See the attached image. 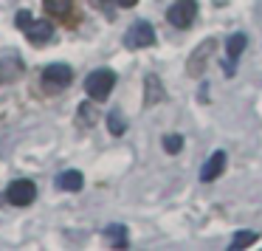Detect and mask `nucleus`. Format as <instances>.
Instances as JSON below:
<instances>
[{
	"label": "nucleus",
	"instance_id": "f257e3e1",
	"mask_svg": "<svg viewBox=\"0 0 262 251\" xmlns=\"http://www.w3.org/2000/svg\"><path fill=\"white\" fill-rule=\"evenodd\" d=\"M14 23H17V29L26 31V37H29V43L34 48L48 46L51 37H54V26L46 23V20H34V17H31V12H26V9H23V12H17Z\"/></svg>",
	"mask_w": 262,
	"mask_h": 251
},
{
	"label": "nucleus",
	"instance_id": "f03ea898",
	"mask_svg": "<svg viewBox=\"0 0 262 251\" xmlns=\"http://www.w3.org/2000/svg\"><path fill=\"white\" fill-rule=\"evenodd\" d=\"M71 82H74V71H71V65H62V62L48 65L40 74V88L46 93H62Z\"/></svg>",
	"mask_w": 262,
	"mask_h": 251
},
{
	"label": "nucleus",
	"instance_id": "7ed1b4c3",
	"mask_svg": "<svg viewBox=\"0 0 262 251\" xmlns=\"http://www.w3.org/2000/svg\"><path fill=\"white\" fill-rule=\"evenodd\" d=\"M113 85H116V74L110 68H96L88 74L85 79V93L93 99V102H104V99L113 93Z\"/></svg>",
	"mask_w": 262,
	"mask_h": 251
},
{
	"label": "nucleus",
	"instance_id": "20e7f679",
	"mask_svg": "<svg viewBox=\"0 0 262 251\" xmlns=\"http://www.w3.org/2000/svg\"><path fill=\"white\" fill-rule=\"evenodd\" d=\"M214 51H217V40H214V37H209V40L200 43V46L192 51L189 62H186L189 76H203V71L209 68V59H214Z\"/></svg>",
	"mask_w": 262,
	"mask_h": 251
},
{
	"label": "nucleus",
	"instance_id": "39448f33",
	"mask_svg": "<svg viewBox=\"0 0 262 251\" xmlns=\"http://www.w3.org/2000/svg\"><path fill=\"white\" fill-rule=\"evenodd\" d=\"M198 17V0H175L166 12V20L175 29H189Z\"/></svg>",
	"mask_w": 262,
	"mask_h": 251
},
{
	"label": "nucleus",
	"instance_id": "423d86ee",
	"mask_svg": "<svg viewBox=\"0 0 262 251\" xmlns=\"http://www.w3.org/2000/svg\"><path fill=\"white\" fill-rule=\"evenodd\" d=\"M155 43V29L147 23V20H136V23L127 29L124 34V46L130 51H138V48H149Z\"/></svg>",
	"mask_w": 262,
	"mask_h": 251
},
{
	"label": "nucleus",
	"instance_id": "0eeeda50",
	"mask_svg": "<svg viewBox=\"0 0 262 251\" xmlns=\"http://www.w3.org/2000/svg\"><path fill=\"white\" fill-rule=\"evenodd\" d=\"M34 198H37V186L29 178H17V181H12L6 189V200L12 206H31Z\"/></svg>",
	"mask_w": 262,
	"mask_h": 251
},
{
	"label": "nucleus",
	"instance_id": "6e6552de",
	"mask_svg": "<svg viewBox=\"0 0 262 251\" xmlns=\"http://www.w3.org/2000/svg\"><path fill=\"white\" fill-rule=\"evenodd\" d=\"M26 71L23 59H17V54H3L0 57V82H14Z\"/></svg>",
	"mask_w": 262,
	"mask_h": 251
},
{
	"label": "nucleus",
	"instance_id": "1a4fd4ad",
	"mask_svg": "<svg viewBox=\"0 0 262 251\" xmlns=\"http://www.w3.org/2000/svg\"><path fill=\"white\" fill-rule=\"evenodd\" d=\"M164 96H166V91H164V85H161V79L155 74H149L147 79H144V104H147V108H155L158 102H164Z\"/></svg>",
	"mask_w": 262,
	"mask_h": 251
},
{
	"label": "nucleus",
	"instance_id": "9d476101",
	"mask_svg": "<svg viewBox=\"0 0 262 251\" xmlns=\"http://www.w3.org/2000/svg\"><path fill=\"white\" fill-rule=\"evenodd\" d=\"M223 170H226V153H223V150H217V153L203 164V170H200V181H206V183L214 181V178L223 175Z\"/></svg>",
	"mask_w": 262,
	"mask_h": 251
},
{
	"label": "nucleus",
	"instance_id": "9b49d317",
	"mask_svg": "<svg viewBox=\"0 0 262 251\" xmlns=\"http://www.w3.org/2000/svg\"><path fill=\"white\" fill-rule=\"evenodd\" d=\"M57 186L62 189V192H79L82 186H85V178H82V172L76 170H65L57 175Z\"/></svg>",
	"mask_w": 262,
	"mask_h": 251
},
{
	"label": "nucleus",
	"instance_id": "f8f14e48",
	"mask_svg": "<svg viewBox=\"0 0 262 251\" xmlns=\"http://www.w3.org/2000/svg\"><path fill=\"white\" fill-rule=\"evenodd\" d=\"M42 9L59 20H68V14L74 12V0H42Z\"/></svg>",
	"mask_w": 262,
	"mask_h": 251
},
{
	"label": "nucleus",
	"instance_id": "ddd939ff",
	"mask_svg": "<svg viewBox=\"0 0 262 251\" xmlns=\"http://www.w3.org/2000/svg\"><path fill=\"white\" fill-rule=\"evenodd\" d=\"M245 46H248V37L245 34H231L228 37V43H226V51H228V59H239V54L245 51Z\"/></svg>",
	"mask_w": 262,
	"mask_h": 251
},
{
	"label": "nucleus",
	"instance_id": "4468645a",
	"mask_svg": "<svg viewBox=\"0 0 262 251\" xmlns=\"http://www.w3.org/2000/svg\"><path fill=\"white\" fill-rule=\"evenodd\" d=\"M256 240H259V234H256V232H237L228 248H231V251H237V248H248V245H254V243H256Z\"/></svg>",
	"mask_w": 262,
	"mask_h": 251
},
{
	"label": "nucleus",
	"instance_id": "2eb2a0df",
	"mask_svg": "<svg viewBox=\"0 0 262 251\" xmlns=\"http://www.w3.org/2000/svg\"><path fill=\"white\" fill-rule=\"evenodd\" d=\"M104 234L110 237V245H116V248H127V228L124 226H107Z\"/></svg>",
	"mask_w": 262,
	"mask_h": 251
},
{
	"label": "nucleus",
	"instance_id": "dca6fc26",
	"mask_svg": "<svg viewBox=\"0 0 262 251\" xmlns=\"http://www.w3.org/2000/svg\"><path fill=\"white\" fill-rule=\"evenodd\" d=\"M164 150L169 155H178L183 150V138L181 136H175V133H172V136H164Z\"/></svg>",
	"mask_w": 262,
	"mask_h": 251
},
{
	"label": "nucleus",
	"instance_id": "f3484780",
	"mask_svg": "<svg viewBox=\"0 0 262 251\" xmlns=\"http://www.w3.org/2000/svg\"><path fill=\"white\" fill-rule=\"evenodd\" d=\"M107 124H110V133H113V136H121V133L127 130V124H124V119H121L119 110H113V113H110Z\"/></svg>",
	"mask_w": 262,
	"mask_h": 251
},
{
	"label": "nucleus",
	"instance_id": "a211bd4d",
	"mask_svg": "<svg viewBox=\"0 0 262 251\" xmlns=\"http://www.w3.org/2000/svg\"><path fill=\"white\" fill-rule=\"evenodd\" d=\"M85 121H96V110L91 108V104H82V110H79V124H85Z\"/></svg>",
	"mask_w": 262,
	"mask_h": 251
},
{
	"label": "nucleus",
	"instance_id": "6ab92c4d",
	"mask_svg": "<svg viewBox=\"0 0 262 251\" xmlns=\"http://www.w3.org/2000/svg\"><path fill=\"white\" fill-rule=\"evenodd\" d=\"M116 3H119L121 9H133V6L138 3V0H116Z\"/></svg>",
	"mask_w": 262,
	"mask_h": 251
}]
</instances>
